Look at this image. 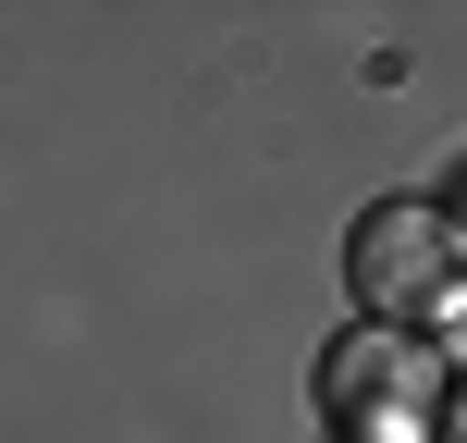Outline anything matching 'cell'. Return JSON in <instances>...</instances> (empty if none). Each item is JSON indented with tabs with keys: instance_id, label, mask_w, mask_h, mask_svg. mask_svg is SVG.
I'll use <instances>...</instances> for the list:
<instances>
[{
	"instance_id": "obj_2",
	"label": "cell",
	"mask_w": 467,
	"mask_h": 443,
	"mask_svg": "<svg viewBox=\"0 0 467 443\" xmlns=\"http://www.w3.org/2000/svg\"><path fill=\"white\" fill-rule=\"evenodd\" d=\"M345 283H357V308H369V332L455 321V222L419 210V197H381V210L345 234Z\"/></svg>"
},
{
	"instance_id": "obj_1",
	"label": "cell",
	"mask_w": 467,
	"mask_h": 443,
	"mask_svg": "<svg viewBox=\"0 0 467 443\" xmlns=\"http://www.w3.org/2000/svg\"><path fill=\"white\" fill-rule=\"evenodd\" d=\"M320 419H332V443H419L443 419V357L406 345V332H345L320 357Z\"/></svg>"
}]
</instances>
